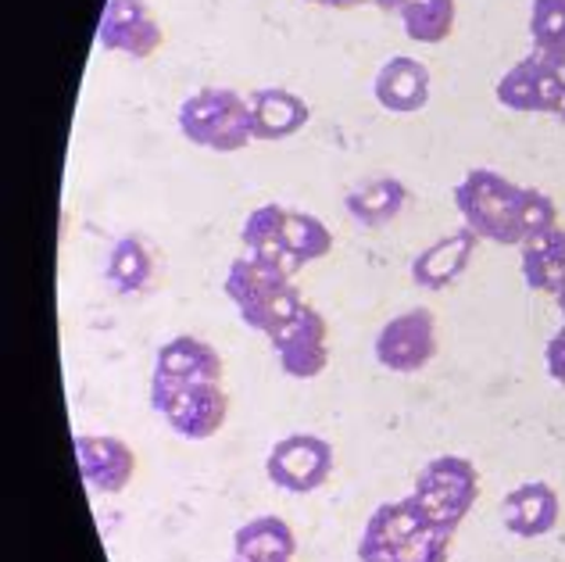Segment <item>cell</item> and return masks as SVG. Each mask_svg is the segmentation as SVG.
<instances>
[{
    "mask_svg": "<svg viewBox=\"0 0 565 562\" xmlns=\"http://www.w3.org/2000/svg\"><path fill=\"white\" fill-rule=\"evenodd\" d=\"M287 251L297 262V269L308 262H319L333 251V233L322 219L308 212H287Z\"/></svg>",
    "mask_w": 565,
    "mask_h": 562,
    "instance_id": "24",
    "label": "cell"
},
{
    "mask_svg": "<svg viewBox=\"0 0 565 562\" xmlns=\"http://www.w3.org/2000/svg\"><path fill=\"white\" fill-rule=\"evenodd\" d=\"M558 118H562V126H565V97H562V105H558Z\"/></svg>",
    "mask_w": 565,
    "mask_h": 562,
    "instance_id": "32",
    "label": "cell"
},
{
    "mask_svg": "<svg viewBox=\"0 0 565 562\" xmlns=\"http://www.w3.org/2000/svg\"><path fill=\"white\" fill-rule=\"evenodd\" d=\"M455 204L462 212L466 226L494 244L523 247L537 233L558 226V209L544 190L515 187L494 169H472L455 187Z\"/></svg>",
    "mask_w": 565,
    "mask_h": 562,
    "instance_id": "1",
    "label": "cell"
},
{
    "mask_svg": "<svg viewBox=\"0 0 565 562\" xmlns=\"http://www.w3.org/2000/svg\"><path fill=\"white\" fill-rule=\"evenodd\" d=\"M373 94H376V105L386 112H397V115L423 112L429 100V68L423 62H415V57L397 54L376 72Z\"/></svg>",
    "mask_w": 565,
    "mask_h": 562,
    "instance_id": "15",
    "label": "cell"
},
{
    "mask_svg": "<svg viewBox=\"0 0 565 562\" xmlns=\"http://www.w3.org/2000/svg\"><path fill=\"white\" fill-rule=\"evenodd\" d=\"M523 276L533 290L558 294L565 284V226H552L523 244Z\"/></svg>",
    "mask_w": 565,
    "mask_h": 562,
    "instance_id": "20",
    "label": "cell"
},
{
    "mask_svg": "<svg viewBox=\"0 0 565 562\" xmlns=\"http://www.w3.org/2000/svg\"><path fill=\"white\" fill-rule=\"evenodd\" d=\"M308 4H322V8L344 11V8H359V4H365V0H308Z\"/></svg>",
    "mask_w": 565,
    "mask_h": 562,
    "instance_id": "28",
    "label": "cell"
},
{
    "mask_svg": "<svg viewBox=\"0 0 565 562\" xmlns=\"http://www.w3.org/2000/svg\"><path fill=\"white\" fill-rule=\"evenodd\" d=\"M269 340L279 359V369L294 380H316L330 365V322L311 305H305Z\"/></svg>",
    "mask_w": 565,
    "mask_h": 562,
    "instance_id": "9",
    "label": "cell"
},
{
    "mask_svg": "<svg viewBox=\"0 0 565 562\" xmlns=\"http://www.w3.org/2000/svg\"><path fill=\"white\" fill-rule=\"evenodd\" d=\"M250 118H255V140H287L297 129H305L311 108L305 97H297L282 86H265L250 94Z\"/></svg>",
    "mask_w": 565,
    "mask_h": 562,
    "instance_id": "17",
    "label": "cell"
},
{
    "mask_svg": "<svg viewBox=\"0 0 565 562\" xmlns=\"http://www.w3.org/2000/svg\"><path fill=\"white\" fill-rule=\"evenodd\" d=\"M233 555L241 559H273V562H294L297 555V538L287 520L279 516H258L236 527L233 534Z\"/></svg>",
    "mask_w": 565,
    "mask_h": 562,
    "instance_id": "19",
    "label": "cell"
},
{
    "mask_svg": "<svg viewBox=\"0 0 565 562\" xmlns=\"http://www.w3.org/2000/svg\"><path fill=\"white\" fill-rule=\"evenodd\" d=\"M226 298L241 308V319L250 330H258L265 337H273L279 327L301 312L305 301L294 290L290 273L279 269L273 262L241 255L226 273Z\"/></svg>",
    "mask_w": 565,
    "mask_h": 562,
    "instance_id": "2",
    "label": "cell"
},
{
    "mask_svg": "<svg viewBox=\"0 0 565 562\" xmlns=\"http://www.w3.org/2000/svg\"><path fill=\"white\" fill-rule=\"evenodd\" d=\"M365 4H373V8H380V11H394V14H397L401 0H365Z\"/></svg>",
    "mask_w": 565,
    "mask_h": 562,
    "instance_id": "29",
    "label": "cell"
},
{
    "mask_svg": "<svg viewBox=\"0 0 565 562\" xmlns=\"http://www.w3.org/2000/svg\"><path fill=\"white\" fill-rule=\"evenodd\" d=\"M190 383H222V359L207 340L172 337L169 344L158 351V362H154V380H151L154 412L166 405L175 391L190 388Z\"/></svg>",
    "mask_w": 565,
    "mask_h": 562,
    "instance_id": "7",
    "label": "cell"
},
{
    "mask_svg": "<svg viewBox=\"0 0 565 562\" xmlns=\"http://www.w3.org/2000/svg\"><path fill=\"white\" fill-rule=\"evenodd\" d=\"M333 445L316 434H290L273 445L265 458V473L276 487L290 495H311L330 480L333 473Z\"/></svg>",
    "mask_w": 565,
    "mask_h": 562,
    "instance_id": "6",
    "label": "cell"
},
{
    "mask_svg": "<svg viewBox=\"0 0 565 562\" xmlns=\"http://www.w3.org/2000/svg\"><path fill=\"white\" fill-rule=\"evenodd\" d=\"M544 359H547V373H552V380L555 383H565V327L552 340H547Z\"/></svg>",
    "mask_w": 565,
    "mask_h": 562,
    "instance_id": "27",
    "label": "cell"
},
{
    "mask_svg": "<svg viewBox=\"0 0 565 562\" xmlns=\"http://www.w3.org/2000/svg\"><path fill=\"white\" fill-rule=\"evenodd\" d=\"M233 562H273V559H241V555H233Z\"/></svg>",
    "mask_w": 565,
    "mask_h": 562,
    "instance_id": "31",
    "label": "cell"
},
{
    "mask_svg": "<svg viewBox=\"0 0 565 562\" xmlns=\"http://www.w3.org/2000/svg\"><path fill=\"white\" fill-rule=\"evenodd\" d=\"M562 97H565V57L544 54V51L515 62L498 79V100L512 112L558 115Z\"/></svg>",
    "mask_w": 565,
    "mask_h": 562,
    "instance_id": "5",
    "label": "cell"
},
{
    "mask_svg": "<svg viewBox=\"0 0 565 562\" xmlns=\"http://www.w3.org/2000/svg\"><path fill=\"white\" fill-rule=\"evenodd\" d=\"M154 279V255L140 236H122L108 255V284L118 294H140Z\"/></svg>",
    "mask_w": 565,
    "mask_h": 562,
    "instance_id": "22",
    "label": "cell"
},
{
    "mask_svg": "<svg viewBox=\"0 0 565 562\" xmlns=\"http://www.w3.org/2000/svg\"><path fill=\"white\" fill-rule=\"evenodd\" d=\"M476 236L469 226H462L458 233L451 236H444V241L437 244H429L419 258L412 262V276H415V284L426 287V290H444V287H451L458 276H462L469 269V262L476 255Z\"/></svg>",
    "mask_w": 565,
    "mask_h": 562,
    "instance_id": "16",
    "label": "cell"
},
{
    "mask_svg": "<svg viewBox=\"0 0 565 562\" xmlns=\"http://www.w3.org/2000/svg\"><path fill=\"white\" fill-rule=\"evenodd\" d=\"M76 463L83 480L100 495H118L132 484L137 473V452L118 437L79 434L76 437Z\"/></svg>",
    "mask_w": 565,
    "mask_h": 562,
    "instance_id": "12",
    "label": "cell"
},
{
    "mask_svg": "<svg viewBox=\"0 0 565 562\" xmlns=\"http://www.w3.org/2000/svg\"><path fill=\"white\" fill-rule=\"evenodd\" d=\"M412 498L423 509L426 523L458 530V523L466 520L476 498H480V473L462 455H440L423 466Z\"/></svg>",
    "mask_w": 565,
    "mask_h": 562,
    "instance_id": "4",
    "label": "cell"
},
{
    "mask_svg": "<svg viewBox=\"0 0 565 562\" xmlns=\"http://www.w3.org/2000/svg\"><path fill=\"white\" fill-rule=\"evenodd\" d=\"M397 14L415 43H444L455 29V0H401Z\"/></svg>",
    "mask_w": 565,
    "mask_h": 562,
    "instance_id": "23",
    "label": "cell"
},
{
    "mask_svg": "<svg viewBox=\"0 0 565 562\" xmlns=\"http://www.w3.org/2000/svg\"><path fill=\"white\" fill-rule=\"evenodd\" d=\"M241 241L250 258L273 262L279 269L297 273V262L287 251V209H279V204H262V209L250 212L244 219Z\"/></svg>",
    "mask_w": 565,
    "mask_h": 562,
    "instance_id": "18",
    "label": "cell"
},
{
    "mask_svg": "<svg viewBox=\"0 0 565 562\" xmlns=\"http://www.w3.org/2000/svg\"><path fill=\"white\" fill-rule=\"evenodd\" d=\"M437 354V319L429 308H408V312L383 322L376 337V362L391 373H419Z\"/></svg>",
    "mask_w": 565,
    "mask_h": 562,
    "instance_id": "8",
    "label": "cell"
},
{
    "mask_svg": "<svg viewBox=\"0 0 565 562\" xmlns=\"http://www.w3.org/2000/svg\"><path fill=\"white\" fill-rule=\"evenodd\" d=\"M405 204H408V187L401 180H373L369 187L351 190L348 194L351 219H359V223L369 230H380L386 223H394Z\"/></svg>",
    "mask_w": 565,
    "mask_h": 562,
    "instance_id": "21",
    "label": "cell"
},
{
    "mask_svg": "<svg viewBox=\"0 0 565 562\" xmlns=\"http://www.w3.org/2000/svg\"><path fill=\"white\" fill-rule=\"evenodd\" d=\"M158 412L180 437L207 441L226 426L230 397L222 391V383H190V388L175 391Z\"/></svg>",
    "mask_w": 565,
    "mask_h": 562,
    "instance_id": "11",
    "label": "cell"
},
{
    "mask_svg": "<svg viewBox=\"0 0 565 562\" xmlns=\"http://www.w3.org/2000/svg\"><path fill=\"white\" fill-rule=\"evenodd\" d=\"M555 301H558V308H562V316H565V284H562V290L555 294Z\"/></svg>",
    "mask_w": 565,
    "mask_h": 562,
    "instance_id": "30",
    "label": "cell"
},
{
    "mask_svg": "<svg viewBox=\"0 0 565 562\" xmlns=\"http://www.w3.org/2000/svg\"><path fill=\"white\" fill-rule=\"evenodd\" d=\"M530 36L537 51L565 57V0H533Z\"/></svg>",
    "mask_w": 565,
    "mask_h": 562,
    "instance_id": "25",
    "label": "cell"
},
{
    "mask_svg": "<svg viewBox=\"0 0 565 562\" xmlns=\"http://www.w3.org/2000/svg\"><path fill=\"white\" fill-rule=\"evenodd\" d=\"M423 527H426V516L419 506H415L412 495L401 501H383V506L369 516V523L362 530L359 559L362 562H394L401 544Z\"/></svg>",
    "mask_w": 565,
    "mask_h": 562,
    "instance_id": "13",
    "label": "cell"
},
{
    "mask_svg": "<svg viewBox=\"0 0 565 562\" xmlns=\"http://www.w3.org/2000/svg\"><path fill=\"white\" fill-rule=\"evenodd\" d=\"M180 129L190 144L218 155L244 151L255 140L250 105L236 91H226V86H207V91L190 94L180 105Z\"/></svg>",
    "mask_w": 565,
    "mask_h": 562,
    "instance_id": "3",
    "label": "cell"
},
{
    "mask_svg": "<svg viewBox=\"0 0 565 562\" xmlns=\"http://www.w3.org/2000/svg\"><path fill=\"white\" fill-rule=\"evenodd\" d=\"M562 516V501L552 484L533 480V484H519L515 491L504 495L501 501V520L504 530H512L515 538H544L558 527Z\"/></svg>",
    "mask_w": 565,
    "mask_h": 562,
    "instance_id": "14",
    "label": "cell"
},
{
    "mask_svg": "<svg viewBox=\"0 0 565 562\" xmlns=\"http://www.w3.org/2000/svg\"><path fill=\"white\" fill-rule=\"evenodd\" d=\"M451 538H455V530L426 523L423 530H415V534L401 544L394 562H448Z\"/></svg>",
    "mask_w": 565,
    "mask_h": 562,
    "instance_id": "26",
    "label": "cell"
},
{
    "mask_svg": "<svg viewBox=\"0 0 565 562\" xmlns=\"http://www.w3.org/2000/svg\"><path fill=\"white\" fill-rule=\"evenodd\" d=\"M166 33L143 0H108L97 25L100 51L126 54V57H151Z\"/></svg>",
    "mask_w": 565,
    "mask_h": 562,
    "instance_id": "10",
    "label": "cell"
}]
</instances>
